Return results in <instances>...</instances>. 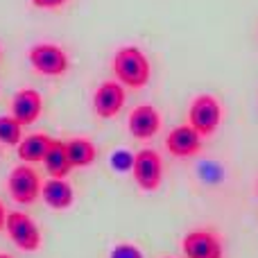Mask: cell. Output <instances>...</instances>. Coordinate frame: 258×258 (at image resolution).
Listing matches in <instances>:
<instances>
[{"mask_svg":"<svg viewBox=\"0 0 258 258\" xmlns=\"http://www.w3.org/2000/svg\"><path fill=\"white\" fill-rule=\"evenodd\" d=\"M129 134L134 138H141V141H147V138L156 136L161 129V113L156 111L150 104H138L132 113H129L127 120Z\"/></svg>","mask_w":258,"mask_h":258,"instance_id":"cell-11","label":"cell"},{"mask_svg":"<svg viewBox=\"0 0 258 258\" xmlns=\"http://www.w3.org/2000/svg\"><path fill=\"white\" fill-rule=\"evenodd\" d=\"M113 73L116 80L129 89H145L152 75L150 59L136 45H125L113 54Z\"/></svg>","mask_w":258,"mask_h":258,"instance_id":"cell-1","label":"cell"},{"mask_svg":"<svg viewBox=\"0 0 258 258\" xmlns=\"http://www.w3.org/2000/svg\"><path fill=\"white\" fill-rule=\"evenodd\" d=\"M165 147L172 156L186 159V156H195L202 150V134L190 125H179L165 138Z\"/></svg>","mask_w":258,"mask_h":258,"instance_id":"cell-9","label":"cell"},{"mask_svg":"<svg viewBox=\"0 0 258 258\" xmlns=\"http://www.w3.org/2000/svg\"><path fill=\"white\" fill-rule=\"evenodd\" d=\"M5 222H7V209H5V204L0 202V231L5 229Z\"/></svg>","mask_w":258,"mask_h":258,"instance_id":"cell-20","label":"cell"},{"mask_svg":"<svg viewBox=\"0 0 258 258\" xmlns=\"http://www.w3.org/2000/svg\"><path fill=\"white\" fill-rule=\"evenodd\" d=\"M5 231H7L9 240L23 251H36L41 247V231L36 222L23 211H12L7 213V222H5Z\"/></svg>","mask_w":258,"mask_h":258,"instance_id":"cell-4","label":"cell"},{"mask_svg":"<svg viewBox=\"0 0 258 258\" xmlns=\"http://www.w3.org/2000/svg\"><path fill=\"white\" fill-rule=\"evenodd\" d=\"M181 247L186 258H222V242L211 231H190Z\"/></svg>","mask_w":258,"mask_h":258,"instance_id":"cell-10","label":"cell"},{"mask_svg":"<svg viewBox=\"0 0 258 258\" xmlns=\"http://www.w3.org/2000/svg\"><path fill=\"white\" fill-rule=\"evenodd\" d=\"M41 179L39 174L34 172L30 163H21L9 172L7 177V190L12 195V200L21 206H27V204H34L36 197L41 195Z\"/></svg>","mask_w":258,"mask_h":258,"instance_id":"cell-3","label":"cell"},{"mask_svg":"<svg viewBox=\"0 0 258 258\" xmlns=\"http://www.w3.org/2000/svg\"><path fill=\"white\" fill-rule=\"evenodd\" d=\"M109 258H143V251L132 242H120V245L113 247Z\"/></svg>","mask_w":258,"mask_h":258,"instance_id":"cell-17","label":"cell"},{"mask_svg":"<svg viewBox=\"0 0 258 258\" xmlns=\"http://www.w3.org/2000/svg\"><path fill=\"white\" fill-rule=\"evenodd\" d=\"M134 179L143 190L152 192L161 186V179H163V161H161L159 152L156 150H141L138 154H134Z\"/></svg>","mask_w":258,"mask_h":258,"instance_id":"cell-6","label":"cell"},{"mask_svg":"<svg viewBox=\"0 0 258 258\" xmlns=\"http://www.w3.org/2000/svg\"><path fill=\"white\" fill-rule=\"evenodd\" d=\"M125 89L120 82H102L93 93V109L100 118H116L125 107Z\"/></svg>","mask_w":258,"mask_h":258,"instance_id":"cell-7","label":"cell"},{"mask_svg":"<svg viewBox=\"0 0 258 258\" xmlns=\"http://www.w3.org/2000/svg\"><path fill=\"white\" fill-rule=\"evenodd\" d=\"M32 5L39 9H59L61 5H66V0H32Z\"/></svg>","mask_w":258,"mask_h":258,"instance_id":"cell-19","label":"cell"},{"mask_svg":"<svg viewBox=\"0 0 258 258\" xmlns=\"http://www.w3.org/2000/svg\"><path fill=\"white\" fill-rule=\"evenodd\" d=\"M41 197L43 202L54 211H63L71 209L73 202H75V192H73V186L66 181V179H48V181L41 186Z\"/></svg>","mask_w":258,"mask_h":258,"instance_id":"cell-12","label":"cell"},{"mask_svg":"<svg viewBox=\"0 0 258 258\" xmlns=\"http://www.w3.org/2000/svg\"><path fill=\"white\" fill-rule=\"evenodd\" d=\"M66 150H68V159H71L73 168H86L98 156V150H95V145L89 138H73V141L66 143Z\"/></svg>","mask_w":258,"mask_h":258,"instance_id":"cell-15","label":"cell"},{"mask_svg":"<svg viewBox=\"0 0 258 258\" xmlns=\"http://www.w3.org/2000/svg\"><path fill=\"white\" fill-rule=\"evenodd\" d=\"M43 165L48 170V174L57 179H66L68 172L73 170V163L68 159V150L63 141H50V147L43 156Z\"/></svg>","mask_w":258,"mask_h":258,"instance_id":"cell-13","label":"cell"},{"mask_svg":"<svg viewBox=\"0 0 258 258\" xmlns=\"http://www.w3.org/2000/svg\"><path fill=\"white\" fill-rule=\"evenodd\" d=\"M222 122V107L218 98L209 93L197 95L188 109V125L202 134V136H213Z\"/></svg>","mask_w":258,"mask_h":258,"instance_id":"cell-2","label":"cell"},{"mask_svg":"<svg viewBox=\"0 0 258 258\" xmlns=\"http://www.w3.org/2000/svg\"><path fill=\"white\" fill-rule=\"evenodd\" d=\"M111 163L116 170H132L134 168V154L127 150H118V152H113Z\"/></svg>","mask_w":258,"mask_h":258,"instance_id":"cell-18","label":"cell"},{"mask_svg":"<svg viewBox=\"0 0 258 258\" xmlns=\"http://www.w3.org/2000/svg\"><path fill=\"white\" fill-rule=\"evenodd\" d=\"M50 141H52V138L41 132L23 136V141L18 143V159H21L23 163H39V161H43L45 152H48V147H50Z\"/></svg>","mask_w":258,"mask_h":258,"instance_id":"cell-14","label":"cell"},{"mask_svg":"<svg viewBox=\"0 0 258 258\" xmlns=\"http://www.w3.org/2000/svg\"><path fill=\"white\" fill-rule=\"evenodd\" d=\"M41 111H43V98H41L39 91L34 89H21L14 93L12 98V116L25 125H34L39 120Z\"/></svg>","mask_w":258,"mask_h":258,"instance_id":"cell-8","label":"cell"},{"mask_svg":"<svg viewBox=\"0 0 258 258\" xmlns=\"http://www.w3.org/2000/svg\"><path fill=\"white\" fill-rule=\"evenodd\" d=\"M23 141V125L14 116H0V143L18 145Z\"/></svg>","mask_w":258,"mask_h":258,"instance_id":"cell-16","label":"cell"},{"mask_svg":"<svg viewBox=\"0 0 258 258\" xmlns=\"http://www.w3.org/2000/svg\"><path fill=\"white\" fill-rule=\"evenodd\" d=\"M0 258H12V256H9V254H0Z\"/></svg>","mask_w":258,"mask_h":258,"instance_id":"cell-21","label":"cell"},{"mask_svg":"<svg viewBox=\"0 0 258 258\" xmlns=\"http://www.w3.org/2000/svg\"><path fill=\"white\" fill-rule=\"evenodd\" d=\"M32 68L45 77H59L68 71V54L54 43H36L27 52Z\"/></svg>","mask_w":258,"mask_h":258,"instance_id":"cell-5","label":"cell"}]
</instances>
